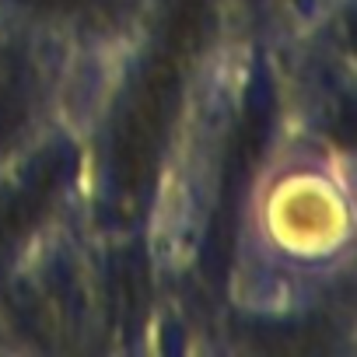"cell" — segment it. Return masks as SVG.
I'll list each match as a JSON object with an SVG mask.
<instances>
[{
    "instance_id": "cell-1",
    "label": "cell",
    "mask_w": 357,
    "mask_h": 357,
    "mask_svg": "<svg viewBox=\"0 0 357 357\" xmlns=\"http://www.w3.org/2000/svg\"><path fill=\"white\" fill-rule=\"evenodd\" d=\"M270 225H273V235L287 249L322 252L336 242L343 211L326 186L312 183V178H291L273 197Z\"/></svg>"
}]
</instances>
